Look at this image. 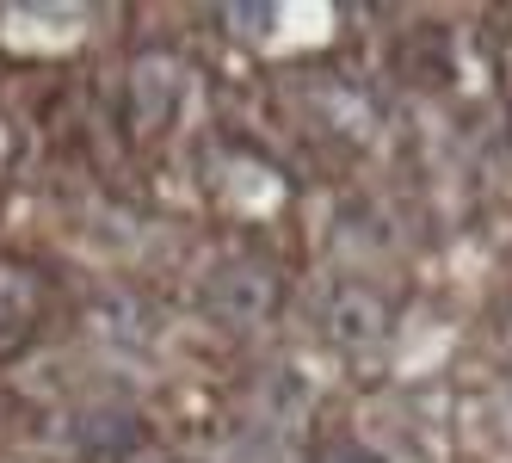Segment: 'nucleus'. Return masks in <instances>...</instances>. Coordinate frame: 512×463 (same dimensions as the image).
<instances>
[]
</instances>
